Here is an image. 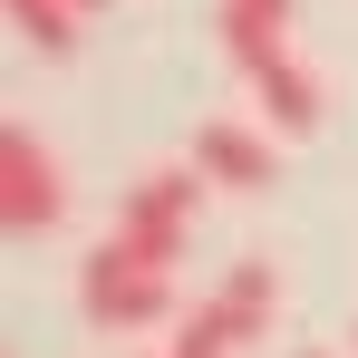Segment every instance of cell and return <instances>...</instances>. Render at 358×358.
Here are the masks:
<instances>
[{
	"label": "cell",
	"instance_id": "cell-1",
	"mask_svg": "<svg viewBox=\"0 0 358 358\" xmlns=\"http://www.w3.org/2000/svg\"><path fill=\"white\" fill-rule=\"evenodd\" d=\"M213 39H223V59L252 78V97H262V117L310 136V126L329 117L320 107V78L291 59V39H281V20H252V10H213Z\"/></svg>",
	"mask_w": 358,
	"mask_h": 358
},
{
	"label": "cell",
	"instance_id": "cell-2",
	"mask_svg": "<svg viewBox=\"0 0 358 358\" xmlns=\"http://www.w3.org/2000/svg\"><path fill=\"white\" fill-rule=\"evenodd\" d=\"M78 310H87V329H107V339H136V329H155L165 310H175V271L165 262H145L136 242H97L87 262H78Z\"/></svg>",
	"mask_w": 358,
	"mask_h": 358
},
{
	"label": "cell",
	"instance_id": "cell-3",
	"mask_svg": "<svg viewBox=\"0 0 358 358\" xmlns=\"http://www.w3.org/2000/svg\"><path fill=\"white\" fill-rule=\"evenodd\" d=\"M271 300H281V271H271V262H233L223 291L184 310V329H175L165 358H242L262 329H271Z\"/></svg>",
	"mask_w": 358,
	"mask_h": 358
},
{
	"label": "cell",
	"instance_id": "cell-4",
	"mask_svg": "<svg viewBox=\"0 0 358 358\" xmlns=\"http://www.w3.org/2000/svg\"><path fill=\"white\" fill-rule=\"evenodd\" d=\"M203 194H213V175L184 155V165H155V175H136L126 184V203H117V233L145 252V262H165L175 271V252L184 233H194V213H203Z\"/></svg>",
	"mask_w": 358,
	"mask_h": 358
},
{
	"label": "cell",
	"instance_id": "cell-5",
	"mask_svg": "<svg viewBox=\"0 0 358 358\" xmlns=\"http://www.w3.org/2000/svg\"><path fill=\"white\" fill-rule=\"evenodd\" d=\"M68 165L39 126H0V223L10 233H59L68 223Z\"/></svg>",
	"mask_w": 358,
	"mask_h": 358
},
{
	"label": "cell",
	"instance_id": "cell-6",
	"mask_svg": "<svg viewBox=\"0 0 358 358\" xmlns=\"http://www.w3.org/2000/svg\"><path fill=\"white\" fill-rule=\"evenodd\" d=\"M194 165L213 175V194H262V184L281 175L271 136H252V126H233V117H213L203 136H194Z\"/></svg>",
	"mask_w": 358,
	"mask_h": 358
},
{
	"label": "cell",
	"instance_id": "cell-7",
	"mask_svg": "<svg viewBox=\"0 0 358 358\" xmlns=\"http://www.w3.org/2000/svg\"><path fill=\"white\" fill-rule=\"evenodd\" d=\"M10 20H20V39H29V49L68 59V49H78V20H87V10H68V0H10Z\"/></svg>",
	"mask_w": 358,
	"mask_h": 358
},
{
	"label": "cell",
	"instance_id": "cell-8",
	"mask_svg": "<svg viewBox=\"0 0 358 358\" xmlns=\"http://www.w3.org/2000/svg\"><path fill=\"white\" fill-rule=\"evenodd\" d=\"M213 10H252V20H281L291 29V0H213Z\"/></svg>",
	"mask_w": 358,
	"mask_h": 358
},
{
	"label": "cell",
	"instance_id": "cell-9",
	"mask_svg": "<svg viewBox=\"0 0 358 358\" xmlns=\"http://www.w3.org/2000/svg\"><path fill=\"white\" fill-rule=\"evenodd\" d=\"M68 10H87V20H97V10H107V0H68Z\"/></svg>",
	"mask_w": 358,
	"mask_h": 358
},
{
	"label": "cell",
	"instance_id": "cell-10",
	"mask_svg": "<svg viewBox=\"0 0 358 358\" xmlns=\"http://www.w3.org/2000/svg\"><path fill=\"white\" fill-rule=\"evenodd\" d=\"M300 358H329V349H300Z\"/></svg>",
	"mask_w": 358,
	"mask_h": 358
},
{
	"label": "cell",
	"instance_id": "cell-11",
	"mask_svg": "<svg viewBox=\"0 0 358 358\" xmlns=\"http://www.w3.org/2000/svg\"><path fill=\"white\" fill-rule=\"evenodd\" d=\"M349 349H358V329H349Z\"/></svg>",
	"mask_w": 358,
	"mask_h": 358
}]
</instances>
